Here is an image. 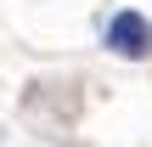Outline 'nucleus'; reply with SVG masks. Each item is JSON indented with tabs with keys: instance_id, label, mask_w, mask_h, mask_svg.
I'll return each instance as SVG.
<instances>
[{
	"instance_id": "f257e3e1",
	"label": "nucleus",
	"mask_w": 152,
	"mask_h": 147,
	"mask_svg": "<svg viewBox=\"0 0 152 147\" xmlns=\"http://www.w3.org/2000/svg\"><path fill=\"white\" fill-rule=\"evenodd\" d=\"M107 51H118V57H152V23L141 11H113L107 17Z\"/></svg>"
}]
</instances>
